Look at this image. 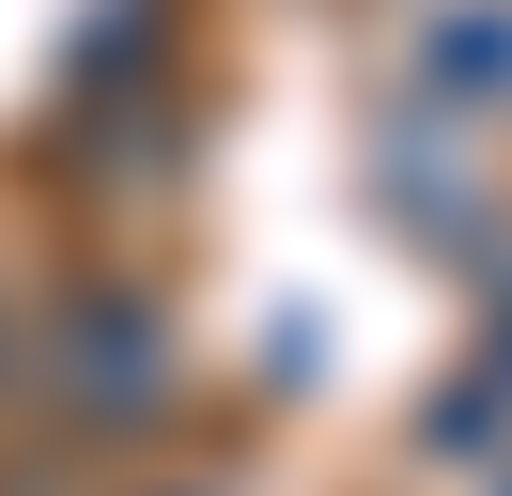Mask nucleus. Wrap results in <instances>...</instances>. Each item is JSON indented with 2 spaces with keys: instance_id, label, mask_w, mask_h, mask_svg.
<instances>
[{
  "instance_id": "obj_1",
  "label": "nucleus",
  "mask_w": 512,
  "mask_h": 496,
  "mask_svg": "<svg viewBox=\"0 0 512 496\" xmlns=\"http://www.w3.org/2000/svg\"><path fill=\"white\" fill-rule=\"evenodd\" d=\"M63 403H78V419H140V403H171V310H156V295H78V310H63Z\"/></svg>"
}]
</instances>
